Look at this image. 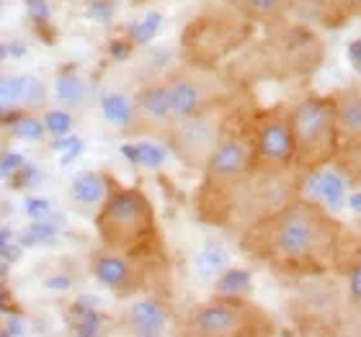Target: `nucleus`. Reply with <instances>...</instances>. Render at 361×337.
Listing matches in <instances>:
<instances>
[{
    "label": "nucleus",
    "instance_id": "nucleus-1",
    "mask_svg": "<svg viewBox=\"0 0 361 337\" xmlns=\"http://www.w3.org/2000/svg\"><path fill=\"white\" fill-rule=\"evenodd\" d=\"M346 229L320 203L294 198L250 222L240 248L264 260L276 276L307 281L341 265Z\"/></svg>",
    "mask_w": 361,
    "mask_h": 337
},
{
    "label": "nucleus",
    "instance_id": "nucleus-2",
    "mask_svg": "<svg viewBox=\"0 0 361 337\" xmlns=\"http://www.w3.org/2000/svg\"><path fill=\"white\" fill-rule=\"evenodd\" d=\"M96 217L98 237L106 250L127 257H145L158 245V224L150 198L140 188H119L104 198Z\"/></svg>",
    "mask_w": 361,
    "mask_h": 337
},
{
    "label": "nucleus",
    "instance_id": "nucleus-3",
    "mask_svg": "<svg viewBox=\"0 0 361 337\" xmlns=\"http://www.w3.org/2000/svg\"><path fill=\"white\" fill-rule=\"evenodd\" d=\"M294 158L300 170L312 172L338 158L341 136L336 127V103L333 98L310 96L289 111Z\"/></svg>",
    "mask_w": 361,
    "mask_h": 337
},
{
    "label": "nucleus",
    "instance_id": "nucleus-4",
    "mask_svg": "<svg viewBox=\"0 0 361 337\" xmlns=\"http://www.w3.org/2000/svg\"><path fill=\"white\" fill-rule=\"evenodd\" d=\"M188 335L202 337H243V335H271V319L258 312L248 299L225 296L204 304L194 312L186 327Z\"/></svg>",
    "mask_w": 361,
    "mask_h": 337
},
{
    "label": "nucleus",
    "instance_id": "nucleus-5",
    "mask_svg": "<svg viewBox=\"0 0 361 337\" xmlns=\"http://www.w3.org/2000/svg\"><path fill=\"white\" fill-rule=\"evenodd\" d=\"M250 23L238 11L225 15L196 18L183 34V49L196 65H212L214 60L235 52L248 39Z\"/></svg>",
    "mask_w": 361,
    "mask_h": 337
},
{
    "label": "nucleus",
    "instance_id": "nucleus-6",
    "mask_svg": "<svg viewBox=\"0 0 361 337\" xmlns=\"http://www.w3.org/2000/svg\"><path fill=\"white\" fill-rule=\"evenodd\" d=\"M222 134H225V111L219 108V103L202 108L191 116H180L166 132L171 150L196 170L207 165Z\"/></svg>",
    "mask_w": 361,
    "mask_h": 337
},
{
    "label": "nucleus",
    "instance_id": "nucleus-7",
    "mask_svg": "<svg viewBox=\"0 0 361 337\" xmlns=\"http://www.w3.org/2000/svg\"><path fill=\"white\" fill-rule=\"evenodd\" d=\"M168 98H171V108L173 116H191V113L209 108V106L222 103V93H225V80L212 72L207 65H196L191 62L188 68L178 70L176 75L166 80Z\"/></svg>",
    "mask_w": 361,
    "mask_h": 337
},
{
    "label": "nucleus",
    "instance_id": "nucleus-8",
    "mask_svg": "<svg viewBox=\"0 0 361 337\" xmlns=\"http://www.w3.org/2000/svg\"><path fill=\"white\" fill-rule=\"evenodd\" d=\"M253 165L264 170H286L292 165L294 142L289 113H261L253 124Z\"/></svg>",
    "mask_w": 361,
    "mask_h": 337
},
{
    "label": "nucleus",
    "instance_id": "nucleus-9",
    "mask_svg": "<svg viewBox=\"0 0 361 337\" xmlns=\"http://www.w3.org/2000/svg\"><path fill=\"white\" fill-rule=\"evenodd\" d=\"M312 284H305L300 288V296L294 299L292 309L297 322L305 327V324H320V327H328V324L338 322L341 319V307H343V296H341L338 286L333 281H325V278L312 276L310 278Z\"/></svg>",
    "mask_w": 361,
    "mask_h": 337
},
{
    "label": "nucleus",
    "instance_id": "nucleus-10",
    "mask_svg": "<svg viewBox=\"0 0 361 337\" xmlns=\"http://www.w3.org/2000/svg\"><path fill=\"white\" fill-rule=\"evenodd\" d=\"M253 167V142L250 136L243 134H222L217 147L212 150L207 160V180L209 183H227V180L240 178L243 172Z\"/></svg>",
    "mask_w": 361,
    "mask_h": 337
},
{
    "label": "nucleus",
    "instance_id": "nucleus-11",
    "mask_svg": "<svg viewBox=\"0 0 361 337\" xmlns=\"http://www.w3.org/2000/svg\"><path fill=\"white\" fill-rule=\"evenodd\" d=\"M135 113H137V127L135 129L160 132V134L166 136V132L176 121L166 83H147L137 90Z\"/></svg>",
    "mask_w": 361,
    "mask_h": 337
},
{
    "label": "nucleus",
    "instance_id": "nucleus-12",
    "mask_svg": "<svg viewBox=\"0 0 361 337\" xmlns=\"http://www.w3.org/2000/svg\"><path fill=\"white\" fill-rule=\"evenodd\" d=\"M336 103V127H338L341 136V150H359L361 142V98H359V85L341 90L338 98H333Z\"/></svg>",
    "mask_w": 361,
    "mask_h": 337
},
{
    "label": "nucleus",
    "instance_id": "nucleus-13",
    "mask_svg": "<svg viewBox=\"0 0 361 337\" xmlns=\"http://www.w3.org/2000/svg\"><path fill=\"white\" fill-rule=\"evenodd\" d=\"M90 270L93 276L106 286V288H114L116 293H129L132 288H137L132 281H135V270H132V262H129L127 255L114 253V250H106V253H96L93 260H90Z\"/></svg>",
    "mask_w": 361,
    "mask_h": 337
},
{
    "label": "nucleus",
    "instance_id": "nucleus-14",
    "mask_svg": "<svg viewBox=\"0 0 361 337\" xmlns=\"http://www.w3.org/2000/svg\"><path fill=\"white\" fill-rule=\"evenodd\" d=\"M166 309L160 307V301L155 299L135 301L124 314V324L135 335H160L166 330Z\"/></svg>",
    "mask_w": 361,
    "mask_h": 337
},
{
    "label": "nucleus",
    "instance_id": "nucleus-15",
    "mask_svg": "<svg viewBox=\"0 0 361 337\" xmlns=\"http://www.w3.org/2000/svg\"><path fill=\"white\" fill-rule=\"evenodd\" d=\"M307 191L312 196H317V198L328 201L331 206H341L343 196H346V180L341 178V172L328 170V165H323L310 172Z\"/></svg>",
    "mask_w": 361,
    "mask_h": 337
},
{
    "label": "nucleus",
    "instance_id": "nucleus-16",
    "mask_svg": "<svg viewBox=\"0 0 361 337\" xmlns=\"http://www.w3.org/2000/svg\"><path fill=\"white\" fill-rule=\"evenodd\" d=\"M233 11L248 18V21H261V23H271L279 21L284 11L289 8L292 0H227Z\"/></svg>",
    "mask_w": 361,
    "mask_h": 337
},
{
    "label": "nucleus",
    "instance_id": "nucleus-17",
    "mask_svg": "<svg viewBox=\"0 0 361 337\" xmlns=\"http://www.w3.org/2000/svg\"><path fill=\"white\" fill-rule=\"evenodd\" d=\"M70 196L75 203H83V206H93V203H101L106 198V180L101 172L85 170L78 172L73 183H70Z\"/></svg>",
    "mask_w": 361,
    "mask_h": 337
},
{
    "label": "nucleus",
    "instance_id": "nucleus-18",
    "mask_svg": "<svg viewBox=\"0 0 361 337\" xmlns=\"http://www.w3.org/2000/svg\"><path fill=\"white\" fill-rule=\"evenodd\" d=\"M101 111H104L106 121L119 129H135L137 127V113L135 103L121 93H109L101 101Z\"/></svg>",
    "mask_w": 361,
    "mask_h": 337
},
{
    "label": "nucleus",
    "instance_id": "nucleus-19",
    "mask_svg": "<svg viewBox=\"0 0 361 337\" xmlns=\"http://www.w3.org/2000/svg\"><path fill=\"white\" fill-rule=\"evenodd\" d=\"M227 262H230V255L227 250L219 245V242H207L202 248V253L196 255V270L202 273L204 278H212L222 273L227 268Z\"/></svg>",
    "mask_w": 361,
    "mask_h": 337
},
{
    "label": "nucleus",
    "instance_id": "nucleus-20",
    "mask_svg": "<svg viewBox=\"0 0 361 337\" xmlns=\"http://www.w3.org/2000/svg\"><path fill=\"white\" fill-rule=\"evenodd\" d=\"M121 155H124L129 163L142 165V167H160L163 163H166V150L152 142L124 144V147H121Z\"/></svg>",
    "mask_w": 361,
    "mask_h": 337
},
{
    "label": "nucleus",
    "instance_id": "nucleus-21",
    "mask_svg": "<svg viewBox=\"0 0 361 337\" xmlns=\"http://www.w3.org/2000/svg\"><path fill=\"white\" fill-rule=\"evenodd\" d=\"M54 90H57V98H60L65 106H83L85 103V83L80 80V75H73V72H62L54 80Z\"/></svg>",
    "mask_w": 361,
    "mask_h": 337
},
{
    "label": "nucleus",
    "instance_id": "nucleus-22",
    "mask_svg": "<svg viewBox=\"0 0 361 337\" xmlns=\"http://www.w3.org/2000/svg\"><path fill=\"white\" fill-rule=\"evenodd\" d=\"M52 219L54 217L34 219V222L21 232V248H34V245H47V242H52L54 237H57V229H60V224H54Z\"/></svg>",
    "mask_w": 361,
    "mask_h": 337
},
{
    "label": "nucleus",
    "instance_id": "nucleus-23",
    "mask_svg": "<svg viewBox=\"0 0 361 337\" xmlns=\"http://www.w3.org/2000/svg\"><path fill=\"white\" fill-rule=\"evenodd\" d=\"M250 291V273L240 268H230L217 278V293L225 296H243Z\"/></svg>",
    "mask_w": 361,
    "mask_h": 337
},
{
    "label": "nucleus",
    "instance_id": "nucleus-24",
    "mask_svg": "<svg viewBox=\"0 0 361 337\" xmlns=\"http://www.w3.org/2000/svg\"><path fill=\"white\" fill-rule=\"evenodd\" d=\"M160 23H163V15H160L158 11L147 13L142 21H135L127 29L129 42H132V44H147V42H152V37H155L160 29Z\"/></svg>",
    "mask_w": 361,
    "mask_h": 337
},
{
    "label": "nucleus",
    "instance_id": "nucleus-25",
    "mask_svg": "<svg viewBox=\"0 0 361 337\" xmlns=\"http://www.w3.org/2000/svg\"><path fill=\"white\" fill-rule=\"evenodd\" d=\"M11 132H13V136H18V139L34 142V139H42V136H44V124H42L37 116L21 111L13 119V124H11Z\"/></svg>",
    "mask_w": 361,
    "mask_h": 337
},
{
    "label": "nucleus",
    "instance_id": "nucleus-26",
    "mask_svg": "<svg viewBox=\"0 0 361 337\" xmlns=\"http://www.w3.org/2000/svg\"><path fill=\"white\" fill-rule=\"evenodd\" d=\"M21 96H23V75L0 77V111L16 108V103H21Z\"/></svg>",
    "mask_w": 361,
    "mask_h": 337
},
{
    "label": "nucleus",
    "instance_id": "nucleus-27",
    "mask_svg": "<svg viewBox=\"0 0 361 337\" xmlns=\"http://www.w3.org/2000/svg\"><path fill=\"white\" fill-rule=\"evenodd\" d=\"M42 124H44V129L49 132V134L65 136L70 129H73V116H70L68 111H62V108H52V111H47Z\"/></svg>",
    "mask_w": 361,
    "mask_h": 337
},
{
    "label": "nucleus",
    "instance_id": "nucleus-28",
    "mask_svg": "<svg viewBox=\"0 0 361 337\" xmlns=\"http://www.w3.org/2000/svg\"><path fill=\"white\" fill-rule=\"evenodd\" d=\"M47 101V90L44 83L37 80V77H29L23 75V96H21V103L29 106V108H37Z\"/></svg>",
    "mask_w": 361,
    "mask_h": 337
},
{
    "label": "nucleus",
    "instance_id": "nucleus-29",
    "mask_svg": "<svg viewBox=\"0 0 361 337\" xmlns=\"http://www.w3.org/2000/svg\"><path fill=\"white\" fill-rule=\"evenodd\" d=\"M346 299L348 304L354 309H359V301H361V265L359 260L354 265H348L346 268Z\"/></svg>",
    "mask_w": 361,
    "mask_h": 337
},
{
    "label": "nucleus",
    "instance_id": "nucleus-30",
    "mask_svg": "<svg viewBox=\"0 0 361 337\" xmlns=\"http://www.w3.org/2000/svg\"><path fill=\"white\" fill-rule=\"evenodd\" d=\"M11 186L13 188H29V186H37L39 180H42V172L37 170L34 165H26L23 163L21 167H16L13 172H11Z\"/></svg>",
    "mask_w": 361,
    "mask_h": 337
},
{
    "label": "nucleus",
    "instance_id": "nucleus-31",
    "mask_svg": "<svg viewBox=\"0 0 361 337\" xmlns=\"http://www.w3.org/2000/svg\"><path fill=\"white\" fill-rule=\"evenodd\" d=\"M114 0H90L88 3V15L98 23H109L114 18Z\"/></svg>",
    "mask_w": 361,
    "mask_h": 337
},
{
    "label": "nucleus",
    "instance_id": "nucleus-32",
    "mask_svg": "<svg viewBox=\"0 0 361 337\" xmlns=\"http://www.w3.org/2000/svg\"><path fill=\"white\" fill-rule=\"evenodd\" d=\"M26 214L31 219H49L52 217V203L47 198H26Z\"/></svg>",
    "mask_w": 361,
    "mask_h": 337
},
{
    "label": "nucleus",
    "instance_id": "nucleus-33",
    "mask_svg": "<svg viewBox=\"0 0 361 337\" xmlns=\"http://www.w3.org/2000/svg\"><path fill=\"white\" fill-rule=\"evenodd\" d=\"M26 13L34 23L49 21V3L47 0H26Z\"/></svg>",
    "mask_w": 361,
    "mask_h": 337
},
{
    "label": "nucleus",
    "instance_id": "nucleus-34",
    "mask_svg": "<svg viewBox=\"0 0 361 337\" xmlns=\"http://www.w3.org/2000/svg\"><path fill=\"white\" fill-rule=\"evenodd\" d=\"M21 165H23V155H18V152H6V155L0 158V178H11V172Z\"/></svg>",
    "mask_w": 361,
    "mask_h": 337
},
{
    "label": "nucleus",
    "instance_id": "nucleus-35",
    "mask_svg": "<svg viewBox=\"0 0 361 337\" xmlns=\"http://www.w3.org/2000/svg\"><path fill=\"white\" fill-rule=\"evenodd\" d=\"M16 312H18V307H16L13 301V293L0 281V314H16Z\"/></svg>",
    "mask_w": 361,
    "mask_h": 337
},
{
    "label": "nucleus",
    "instance_id": "nucleus-36",
    "mask_svg": "<svg viewBox=\"0 0 361 337\" xmlns=\"http://www.w3.org/2000/svg\"><path fill=\"white\" fill-rule=\"evenodd\" d=\"M109 52H111L114 60H129V54H132V42H129V39H114L111 44H109Z\"/></svg>",
    "mask_w": 361,
    "mask_h": 337
},
{
    "label": "nucleus",
    "instance_id": "nucleus-37",
    "mask_svg": "<svg viewBox=\"0 0 361 337\" xmlns=\"http://www.w3.org/2000/svg\"><path fill=\"white\" fill-rule=\"evenodd\" d=\"M80 150H83V142L80 139H70L68 144H65V155H62V165H70L73 160L80 155Z\"/></svg>",
    "mask_w": 361,
    "mask_h": 337
},
{
    "label": "nucleus",
    "instance_id": "nucleus-38",
    "mask_svg": "<svg viewBox=\"0 0 361 337\" xmlns=\"http://www.w3.org/2000/svg\"><path fill=\"white\" fill-rule=\"evenodd\" d=\"M348 62L354 65V70L359 72L361 70V42L359 39H354L351 44H348Z\"/></svg>",
    "mask_w": 361,
    "mask_h": 337
},
{
    "label": "nucleus",
    "instance_id": "nucleus-39",
    "mask_svg": "<svg viewBox=\"0 0 361 337\" xmlns=\"http://www.w3.org/2000/svg\"><path fill=\"white\" fill-rule=\"evenodd\" d=\"M47 288H60V291H65V288H70L73 286V281H70L68 276H49L44 281Z\"/></svg>",
    "mask_w": 361,
    "mask_h": 337
},
{
    "label": "nucleus",
    "instance_id": "nucleus-40",
    "mask_svg": "<svg viewBox=\"0 0 361 337\" xmlns=\"http://www.w3.org/2000/svg\"><path fill=\"white\" fill-rule=\"evenodd\" d=\"M23 327H21V319L18 317H11L6 324V330H3V335H21Z\"/></svg>",
    "mask_w": 361,
    "mask_h": 337
},
{
    "label": "nucleus",
    "instance_id": "nucleus-41",
    "mask_svg": "<svg viewBox=\"0 0 361 337\" xmlns=\"http://www.w3.org/2000/svg\"><path fill=\"white\" fill-rule=\"evenodd\" d=\"M11 237H13V232L8 229V227H3L0 229V257H3V253H6V248L11 245Z\"/></svg>",
    "mask_w": 361,
    "mask_h": 337
},
{
    "label": "nucleus",
    "instance_id": "nucleus-42",
    "mask_svg": "<svg viewBox=\"0 0 361 337\" xmlns=\"http://www.w3.org/2000/svg\"><path fill=\"white\" fill-rule=\"evenodd\" d=\"M348 203H351V209L359 214V209H361V196L359 193H351V198H348Z\"/></svg>",
    "mask_w": 361,
    "mask_h": 337
}]
</instances>
